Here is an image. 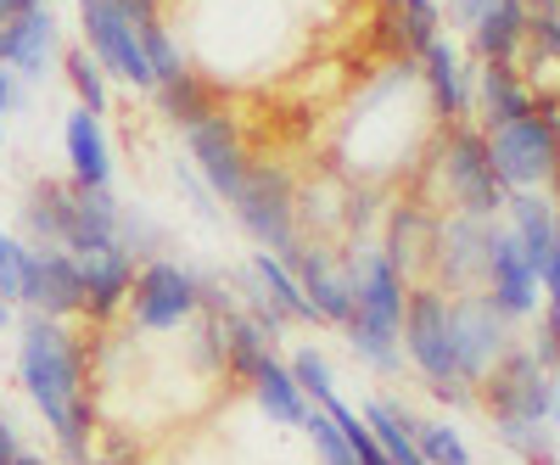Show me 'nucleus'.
I'll return each instance as SVG.
<instances>
[{
	"mask_svg": "<svg viewBox=\"0 0 560 465\" xmlns=\"http://www.w3.org/2000/svg\"><path fill=\"white\" fill-rule=\"evenodd\" d=\"M18 376L28 398L39 404L45 427L57 438V454L68 465H90V432H96V404L84 387V348L68 337L62 319L23 314L18 325Z\"/></svg>",
	"mask_w": 560,
	"mask_h": 465,
	"instance_id": "obj_1",
	"label": "nucleus"
},
{
	"mask_svg": "<svg viewBox=\"0 0 560 465\" xmlns=\"http://www.w3.org/2000/svg\"><path fill=\"white\" fill-rule=\"evenodd\" d=\"M348 287H353V319L342 325L353 353L376 370L398 364V332H404V275L387 253L359 247L348 264Z\"/></svg>",
	"mask_w": 560,
	"mask_h": 465,
	"instance_id": "obj_2",
	"label": "nucleus"
},
{
	"mask_svg": "<svg viewBox=\"0 0 560 465\" xmlns=\"http://www.w3.org/2000/svg\"><path fill=\"white\" fill-rule=\"evenodd\" d=\"M230 213L242 219V230L264 253H275V258H292L298 253V197H292V179L280 174V168L258 163L247 174V191L230 202Z\"/></svg>",
	"mask_w": 560,
	"mask_h": 465,
	"instance_id": "obj_3",
	"label": "nucleus"
},
{
	"mask_svg": "<svg viewBox=\"0 0 560 465\" xmlns=\"http://www.w3.org/2000/svg\"><path fill=\"white\" fill-rule=\"evenodd\" d=\"M202 309V287L191 269H179L168 258H152L135 269V287H129V319L140 332H179L185 319H197Z\"/></svg>",
	"mask_w": 560,
	"mask_h": 465,
	"instance_id": "obj_4",
	"label": "nucleus"
},
{
	"mask_svg": "<svg viewBox=\"0 0 560 465\" xmlns=\"http://www.w3.org/2000/svg\"><path fill=\"white\" fill-rule=\"evenodd\" d=\"M79 28H84V51L102 62L107 79H124L135 90H158L152 84V62H147V45H140L135 23L107 7V0H79Z\"/></svg>",
	"mask_w": 560,
	"mask_h": 465,
	"instance_id": "obj_5",
	"label": "nucleus"
},
{
	"mask_svg": "<svg viewBox=\"0 0 560 465\" xmlns=\"http://www.w3.org/2000/svg\"><path fill=\"white\" fill-rule=\"evenodd\" d=\"M488 158H493V174L504 179V191H533L544 185L560 163V141L555 129L533 113V118H516V124H499L488 135Z\"/></svg>",
	"mask_w": 560,
	"mask_h": 465,
	"instance_id": "obj_6",
	"label": "nucleus"
},
{
	"mask_svg": "<svg viewBox=\"0 0 560 465\" xmlns=\"http://www.w3.org/2000/svg\"><path fill=\"white\" fill-rule=\"evenodd\" d=\"M404 342H409V359L420 364L438 393H454L459 387V359H454V337H448V303L438 292H415L404 303Z\"/></svg>",
	"mask_w": 560,
	"mask_h": 465,
	"instance_id": "obj_7",
	"label": "nucleus"
},
{
	"mask_svg": "<svg viewBox=\"0 0 560 465\" xmlns=\"http://www.w3.org/2000/svg\"><path fill=\"white\" fill-rule=\"evenodd\" d=\"M23 303L45 319H68L84 309V264L62 247H28L23 253Z\"/></svg>",
	"mask_w": 560,
	"mask_h": 465,
	"instance_id": "obj_8",
	"label": "nucleus"
},
{
	"mask_svg": "<svg viewBox=\"0 0 560 465\" xmlns=\"http://www.w3.org/2000/svg\"><path fill=\"white\" fill-rule=\"evenodd\" d=\"M185 147H191V163H197V174H202V185H208L213 197L236 202V197L247 191L253 163H247V152H242V135L224 124V113H213V118H202V124L185 129Z\"/></svg>",
	"mask_w": 560,
	"mask_h": 465,
	"instance_id": "obj_9",
	"label": "nucleus"
},
{
	"mask_svg": "<svg viewBox=\"0 0 560 465\" xmlns=\"http://www.w3.org/2000/svg\"><path fill=\"white\" fill-rule=\"evenodd\" d=\"M448 191L465 208V219H488V213L510 208L504 179L493 174V158H488V135L459 129L448 141Z\"/></svg>",
	"mask_w": 560,
	"mask_h": 465,
	"instance_id": "obj_10",
	"label": "nucleus"
},
{
	"mask_svg": "<svg viewBox=\"0 0 560 465\" xmlns=\"http://www.w3.org/2000/svg\"><path fill=\"white\" fill-rule=\"evenodd\" d=\"M448 337L459 359V382H482L493 359L504 353V314L488 298H459L448 303Z\"/></svg>",
	"mask_w": 560,
	"mask_h": 465,
	"instance_id": "obj_11",
	"label": "nucleus"
},
{
	"mask_svg": "<svg viewBox=\"0 0 560 465\" xmlns=\"http://www.w3.org/2000/svg\"><path fill=\"white\" fill-rule=\"evenodd\" d=\"M488 387H493L499 432H504V427H544V421H549V393H555V376H549V370H544L533 353H516V359H510Z\"/></svg>",
	"mask_w": 560,
	"mask_h": 465,
	"instance_id": "obj_12",
	"label": "nucleus"
},
{
	"mask_svg": "<svg viewBox=\"0 0 560 465\" xmlns=\"http://www.w3.org/2000/svg\"><path fill=\"white\" fill-rule=\"evenodd\" d=\"M51 62H57V18L45 7L0 23V68L18 73V84H39Z\"/></svg>",
	"mask_w": 560,
	"mask_h": 465,
	"instance_id": "obj_13",
	"label": "nucleus"
},
{
	"mask_svg": "<svg viewBox=\"0 0 560 465\" xmlns=\"http://www.w3.org/2000/svg\"><path fill=\"white\" fill-rule=\"evenodd\" d=\"M482 275H488V303H493L504 319H510V314H527V309L538 303V275H533L522 242L504 236V230H493Z\"/></svg>",
	"mask_w": 560,
	"mask_h": 465,
	"instance_id": "obj_14",
	"label": "nucleus"
},
{
	"mask_svg": "<svg viewBox=\"0 0 560 465\" xmlns=\"http://www.w3.org/2000/svg\"><path fill=\"white\" fill-rule=\"evenodd\" d=\"M280 264H287L298 281H303V292H308V303H314L319 319H331V325H348V319H353V287H348V275L325 258L319 247L298 242V253L280 258Z\"/></svg>",
	"mask_w": 560,
	"mask_h": 465,
	"instance_id": "obj_15",
	"label": "nucleus"
},
{
	"mask_svg": "<svg viewBox=\"0 0 560 465\" xmlns=\"http://www.w3.org/2000/svg\"><path fill=\"white\" fill-rule=\"evenodd\" d=\"M118 224H124V208L113 191H79L73 185V224H68V247L73 258H96V253H124L118 247Z\"/></svg>",
	"mask_w": 560,
	"mask_h": 465,
	"instance_id": "obj_16",
	"label": "nucleus"
},
{
	"mask_svg": "<svg viewBox=\"0 0 560 465\" xmlns=\"http://www.w3.org/2000/svg\"><path fill=\"white\" fill-rule=\"evenodd\" d=\"M62 141H68V163H73V185H79V191H113V147H107L102 118L73 107Z\"/></svg>",
	"mask_w": 560,
	"mask_h": 465,
	"instance_id": "obj_17",
	"label": "nucleus"
},
{
	"mask_svg": "<svg viewBox=\"0 0 560 465\" xmlns=\"http://www.w3.org/2000/svg\"><path fill=\"white\" fill-rule=\"evenodd\" d=\"M79 264H84V314L90 319H113L129 303L135 258L129 253H96V258H79Z\"/></svg>",
	"mask_w": 560,
	"mask_h": 465,
	"instance_id": "obj_18",
	"label": "nucleus"
},
{
	"mask_svg": "<svg viewBox=\"0 0 560 465\" xmlns=\"http://www.w3.org/2000/svg\"><path fill=\"white\" fill-rule=\"evenodd\" d=\"M68 224H73V185L45 179L23 202V236L28 247H68Z\"/></svg>",
	"mask_w": 560,
	"mask_h": 465,
	"instance_id": "obj_19",
	"label": "nucleus"
},
{
	"mask_svg": "<svg viewBox=\"0 0 560 465\" xmlns=\"http://www.w3.org/2000/svg\"><path fill=\"white\" fill-rule=\"evenodd\" d=\"M253 287H258V298L280 314V319H298V325H314L319 314H314V303H308V292H303V281L280 264L275 253H258L253 258Z\"/></svg>",
	"mask_w": 560,
	"mask_h": 465,
	"instance_id": "obj_20",
	"label": "nucleus"
},
{
	"mask_svg": "<svg viewBox=\"0 0 560 465\" xmlns=\"http://www.w3.org/2000/svg\"><path fill=\"white\" fill-rule=\"evenodd\" d=\"M510 213H516V230H510V236L522 242L533 275L544 281V275H549V258H555V230H560V219H555L549 202H538L533 191H516V197H510Z\"/></svg>",
	"mask_w": 560,
	"mask_h": 465,
	"instance_id": "obj_21",
	"label": "nucleus"
},
{
	"mask_svg": "<svg viewBox=\"0 0 560 465\" xmlns=\"http://www.w3.org/2000/svg\"><path fill=\"white\" fill-rule=\"evenodd\" d=\"M275 342L280 337H269L258 319L230 314L224 319V370H230V376H242V382H253L264 364H275Z\"/></svg>",
	"mask_w": 560,
	"mask_h": 465,
	"instance_id": "obj_22",
	"label": "nucleus"
},
{
	"mask_svg": "<svg viewBox=\"0 0 560 465\" xmlns=\"http://www.w3.org/2000/svg\"><path fill=\"white\" fill-rule=\"evenodd\" d=\"M253 393H258V409L269 415V421H280V427H303L308 421V398H303V387L292 382V370L287 364H264L258 376H253Z\"/></svg>",
	"mask_w": 560,
	"mask_h": 465,
	"instance_id": "obj_23",
	"label": "nucleus"
},
{
	"mask_svg": "<svg viewBox=\"0 0 560 465\" xmlns=\"http://www.w3.org/2000/svg\"><path fill=\"white\" fill-rule=\"evenodd\" d=\"M471 34H477V51L488 62H510V57H516V45L527 39V7H522V0H499V7Z\"/></svg>",
	"mask_w": 560,
	"mask_h": 465,
	"instance_id": "obj_24",
	"label": "nucleus"
},
{
	"mask_svg": "<svg viewBox=\"0 0 560 465\" xmlns=\"http://www.w3.org/2000/svg\"><path fill=\"white\" fill-rule=\"evenodd\" d=\"M364 427L393 465H427L415 449V415H404L398 404H364Z\"/></svg>",
	"mask_w": 560,
	"mask_h": 465,
	"instance_id": "obj_25",
	"label": "nucleus"
},
{
	"mask_svg": "<svg viewBox=\"0 0 560 465\" xmlns=\"http://www.w3.org/2000/svg\"><path fill=\"white\" fill-rule=\"evenodd\" d=\"M420 62H427L420 73H427L432 96H438V107H443L448 118H459V113H465V73H459V51H454V45L438 34V39L427 45V51H420Z\"/></svg>",
	"mask_w": 560,
	"mask_h": 465,
	"instance_id": "obj_26",
	"label": "nucleus"
},
{
	"mask_svg": "<svg viewBox=\"0 0 560 465\" xmlns=\"http://www.w3.org/2000/svg\"><path fill=\"white\" fill-rule=\"evenodd\" d=\"M482 107H488V124H516V118H533V96L522 90V79L510 73V62H488L482 68Z\"/></svg>",
	"mask_w": 560,
	"mask_h": 465,
	"instance_id": "obj_27",
	"label": "nucleus"
},
{
	"mask_svg": "<svg viewBox=\"0 0 560 465\" xmlns=\"http://www.w3.org/2000/svg\"><path fill=\"white\" fill-rule=\"evenodd\" d=\"M158 96H163V113H168L174 124H185V129L202 124V118H213V79L197 73V68L185 73V79H174V84H163Z\"/></svg>",
	"mask_w": 560,
	"mask_h": 465,
	"instance_id": "obj_28",
	"label": "nucleus"
},
{
	"mask_svg": "<svg viewBox=\"0 0 560 465\" xmlns=\"http://www.w3.org/2000/svg\"><path fill=\"white\" fill-rule=\"evenodd\" d=\"M62 73H68V84H73V96H79V107L84 113H107V73H102V62L84 51V45H73V51L62 57Z\"/></svg>",
	"mask_w": 560,
	"mask_h": 465,
	"instance_id": "obj_29",
	"label": "nucleus"
},
{
	"mask_svg": "<svg viewBox=\"0 0 560 465\" xmlns=\"http://www.w3.org/2000/svg\"><path fill=\"white\" fill-rule=\"evenodd\" d=\"M140 45H147V62H152V84H174L191 73V57H185V45L168 34V23H152V28H140Z\"/></svg>",
	"mask_w": 560,
	"mask_h": 465,
	"instance_id": "obj_30",
	"label": "nucleus"
},
{
	"mask_svg": "<svg viewBox=\"0 0 560 465\" xmlns=\"http://www.w3.org/2000/svg\"><path fill=\"white\" fill-rule=\"evenodd\" d=\"M415 449L427 465H471V449L459 443V432L438 421H415Z\"/></svg>",
	"mask_w": 560,
	"mask_h": 465,
	"instance_id": "obj_31",
	"label": "nucleus"
},
{
	"mask_svg": "<svg viewBox=\"0 0 560 465\" xmlns=\"http://www.w3.org/2000/svg\"><path fill=\"white\" fill-rule=\"evenodd\" d=\"M287 370H292V382L303 387V398H314V404H331V398H337L331 364H325V353H319V348H298V353L287 359Z\"/></svg>",
	"mask_w": 560,
	"mask_h": 465,
	"instance_id": "obj_32",
	"label": "nucleus"
},
{
	"mask_svg": "<svg viewBox=\"0 0 560 465\" xmlns=\"http://www.w3.org/2000/svg\"><path fill=\"white\" fill-rule=\"evenodd\" d=\"M398 18H404V39L415 45V51H427V45L438 39V7H432V0H404V7H398Z\"/></svg>",
	"mask_w": 560,
	"mask_h": 465,
	"instance_id": "obj_33",
	"label": "nucleus"
},
{
	"mask_svg": "<svg viewBox=\"0 0 560 465\" xmlns=\"http://www.w3.org/2000/svg\"><path fill=\"white\" fill-rule=\"evenodd\" d=\"M23 253L28 247L0 230V298H7V303H23Z\"/></svg>",
	"mask_w": 560,
	"mask_h": 465,
	"instance_id": "obj_34",
	"label": "nucleus"
},
{
	"mask_svg": "<svg viewBox=\"0 0 560 465\" xmlns=\"http://www.w3.org/2000/svg\"><path fill=\"white\" fill-rule=\"evenodd\" d=\"M158 224H147V219H140V213H129L124 208V224H118V247L129 253V258H147V253H158Z\"/></svg>",
	"mask_w": 560,
	"mask_h": 465,
	"instance_id": "obj_35",
	"label": "nucleus"
},
{
	"mask_svg": "<svg viewBox=\"0 0 560 465\" xmlns=\"http://www.w3.org/2000/svg\"><path fill=\"white\" fill-rule=\"evenodd\" d=\"M107 7H118V12L135 23V34H140V28H152V23H163L158 0H107Z\"/></svg>",
	"mask_w": 560,
	"mask_h": 465,
	"instance_id": "obj_36",
	"label": "nucleus"
},
{
	"mask_svg": "<svg viewBox=\"0 0 560 465\" xmlns=\"http://www.w3.org/2000/svg\"><path fill=\"white\" fill-rule=\"evenodd\" d=\"M544 287H549V325H555V337H560V230H555V258H549Z\"/></svg>",
	"mask_w": 560,
	"mask_h": 465,
	"instance_id": "obj_37",
	"label": "nucleus"
},
{
	"mask_svg": "<svg viewBox=\"0 0 560 465\" xmlns=\"http://www.w3.org/2000/svg\"><path fill=\"white\" fill-rule=\"evenodd\" d=\"M23 460V443H18V427L0 415V465H18Z\"/></svg>",
	"mask_w": 560,
	"mask_h": 465,
	"instance_id": "obj_38",
	"label": "nucleus"
},
{
	"mask_svg": "<svg viewBox=\"0 0 560 465\" xmlns=\"http://www.w3.org/2000/svg\"><path fill=\"white\" fill-rule=\"evenodd\" d=\"M493 7H499V0H454V18L477 28V23H482V18H488Z\"/></svg>",
	"mask_w": 560,
	"mask_h": 465,
	"instance_id": "obj_39",
	"label": "nucleus"
},
{
	"mask_svg": "<svg viewBox=\"0 0 560 465\" xmlns=\"http://www.w3.org/2000/svg\"><path fill=\"white\" fill-rule=\"evenodd\" d=\"M34 7H45V0H0V23H12V18H23Z\"/></svg>",
	"mask_w": 560,
	"mask_h": 465,
	"instance_id": "obj_40",
	"label": "nucleus"
},
{
	"mask_svg": "<svg viewBox=\"0 0 560 465\" xmlns=\"http://www.w3.org/2000/svg\"><path fill=\"white\" fill-rule=\"evenodd\" d=\"M544 427H549V438L560 443V376H555V393H549V421H544Z\"/></svg>",
	"mask_w": 560,
	"mask_h": 465,
	"instance_id": "obj_41",
	"label": "nucleus"
},
{
	"mask_svg": "<svg viewBox=\"0 0 560 465\" xmlns=\"http://www.w3.org/2000/svg\"><path fill=\"white\" fill-rule=\"evenodd\" d=\"M0 325H12V303L7 298H0Z\"/></svg>",
	"mask_w": 560,
	"mask_h": 465,
	"instance_id": "obj_42",
	"label": "nucleus"
},
{
	"mask_svg": "<svg viewBox=\"0 0 560 465\" xmlns=\"http://www.w3.org/2000/svg\"><path fill=\"white\" fill-rule=\"evenodd\" d=\"M18 465H45V460H39V454H28V449H23V460H18Z\"/></svg>",
	"mask_w": 560,
	"mask_h": 465,
	"instance_id": "obj_43",
	"label": "nucleus"
},
{
	"mask_svg": "<svg viewBox=\"0 0 560 465\" xmlns=\"http://www.w3.org/2000/svg\"><path fill=\"white\" fill-rule=\"evenodd\" d=\"M0 141H7V118H0Z\"/></svg>",
	"mask_w": 560,
	"mask_h": 465,
	"instance_id": "obj_44",
	"label": "nucleus"
}]
</instances>
